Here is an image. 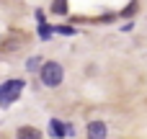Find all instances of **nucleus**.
Masks as SVG:
<instances>
[{
	"label": "nucleus",
	"mask_w": 147,
	"mask_h": 139,
	"mask_svg": "<svg viewBox=\"0 0 147 139\" xmlns=\"http://www.w3.org/2000/svg\"><path fill=\"white\" fill-rule=\"evenodd\" d=\"M52 10L62 15V13H67V3H52Z\"/></svg>",
	"instance_id": "nucleus-8"
},
{
	"label": "nucleus",
	"mask_w": 147,
	"mask_h": 139,
	"mask_svg": "<svg viewBox=\"0 0 147 139\" xmlns=\"http://www.w3.org/2000/svg\"><path fill=\"white\" fill-rule=\"evenodd\" d=\"M16 137H18V139H41V132L34 129V126H18Z\"/></svg>",
	"instance_id": "nucleus-5"
},
{
	"label": "nucleus",
	"mask_w": 147,
	"mask_h": 139,
	"mask_svg": "<svg viewBox=\"0 0 147 139\" xmlns=\"http://www.w3.org/2000/svg\"><path fill=\"white\" fill-rule=\"evenodd\" d=\"M21 90H23V80H8V83H3L0 85V106L13 103L21 95Z\"/></svg>",
	"instance_id": "nucleus-2"
},
{
	"label": "nucleus",
	"mask_w": 147,
	"mask_h": 139,
	"mask_svg": "<svg viewBox=\"0 0 147 139\" xmlns=\"http://www.w3.org/2000/svg\"><path fill=\"white\" fill-rule=\"evenodd\" d=\"M26 67H28V72H36L39 67H44V62H41V57H31Z\"/></svg>",
	"instance_id": "nucleus-6"
},
{
	"label": "nucleus",
	"mask_w": 147,
	"mask_h": 139,
	"mask_svg": "<svg viewBox=\"0 0 147 139\" xmlns=\"http://www.w3.org/2000/svg\"><path fill=\"white\" fill-rule=\"evenodd\" d=\"M49 132H52V137H57V139H62L65 134H72V129L65 126L59 119H52V121H49Z\"/></svg>",
	"instance_id": "nucleus-4"
},
{
	"label": "nucleus",
	"mask_w": 147,
	"mask_h": 139,
	"mask_svg": "<svg viewBox=\"0 0 147 139\" xmlns=\"http://www.w3.org/2000/svg\"><path fill=\"white\" fill-rule=\"evenodd\" d=\"M88 139H106V124L103 121H90L88 124Z\"/></svg>",
	"instance_id": "nucleus-3"
},
{
	"label": "nucleus",
	"mask_w": 147,
	"mask_h": 139,
	"mask_svg": "<svg viewBox=\"0 0 147 139\" xmlns=\"http://www.w3.org/2000/svg\"><path fill=\"white\" fill-rule=\"evenodd\" d=\"M52 31H54V28H52V26H47V23H44V26H39V36H41V39H49V36H52Z\"/></svg>",
	"instance_id": "nucleus-7"
},
{
	"label": "nucleus",
	"mask_w": 147,
	"mask_h": 139,
	"mask_svg": "<svg viewBox=\"0 0 147 139\" xmlns=\"http://www.w3.org/2000/svg\"><path fill=\"white\" fill-rule=\"evenodd\" d=\"M62 77H65V70H62L59 62H44V67H41V83L47 88H57L62 83Z\"/></svg>",
	"instance_id": "nucleus-1"
}]
</instances>
